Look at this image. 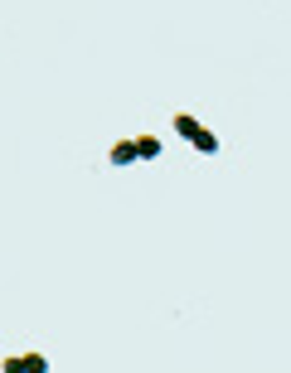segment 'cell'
Here are the masks:
<instances>
[{"instance_id": "5b68a950", "label": "cell", "mask_w": 291, "mask_h": 373, "mask_svg": "<svg viewBox=\"0 0 291 373\" xmlns=\"http://www.w3.org/2000/svg\"><path fill=\"white\" fill-rule=\"evenodd\" d=\"M136 155H141V160H156V155H161V141H156V136H136Z\"/></svg>"}, {"instance_id": "3957f363", "label": "cell", "mask_w": 291, "mask_h": 373, "mask_svg": "<svg viewBox=\"0 0 291 373\" xmlns=\"http://www.w3.org/2000/svg\"><path fill=\"white\" fill-rule=\"evenodd\" d=\"M175 131H180L185 141H194V136L204 131V121H199V116H190V112H175Z\"/></svg>"}, {"instance_id": "6da1fadb", "label": "cell", "mask_w": 291, "mask_h": 373, "mask_svg": "<svg viewBox=\"0 0 291 373\" xmlns=\"http://www.w3.org/2000/svg\"><path fill=\"white\" fill-rule=\"evenodd\" d=\"M0 369L5 373H44L49 369V359H44V354H10Z\"/></svg>"}, {"instance_id": "277c9868", "label": "cell", "mask_w": 291, "mask_h": 373, "mask_svg": "<svg viewBox=\"0 0 291 373\" xmlns=\"http://www.w3.org/2000/svg\"><path fill=\"white\" fill-rule=\"evenodd\" d=\"M190 146H194V151H199V155H218V146H223V141H218V136H214V131H209V126H204V131H199V136H194Z\"/></svg>"}, {"instance_id": "7a4b0ae2", "label": "cell", "mask_w": 291, "mask_h": 373, "mask_svg": "<svg viewBox=\"0 0 291 373\" xmlns=\"http://www.w3.org/2000/svg\"><path fill=\"white\" fill-rule=\"evenodd\" d=\"M141 155H136V141H117L112 151H107V165H117V170H126V165H136Z\"/></svg>"}]
</instances>
